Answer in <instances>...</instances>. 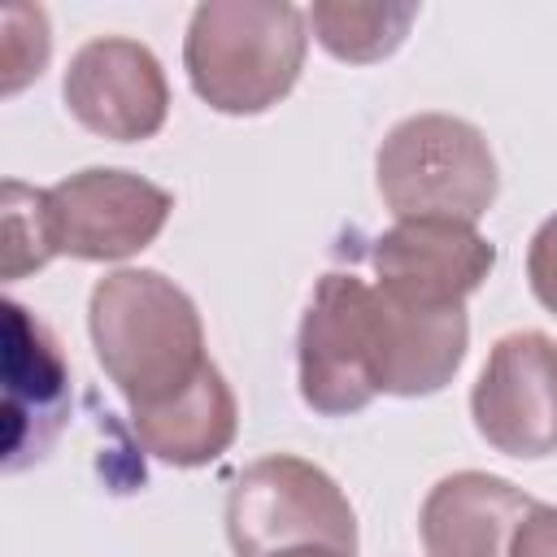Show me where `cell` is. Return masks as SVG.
<instances>
[{
	"label": "cell",
	"instance_id": "cell-1",
	"mask_svg": "<svg viewBox=\"0 0 557 557\" xmlns=\"http://www.w3.org/2000/svg\"><path fill=\"white\" fill-rule=\"evenodd\" d=\"M87 331L131 418L170 409L213 366L196 300L161 270L126 265L104 274L87 300Z\"/></svg>",
	"mask_w": 557,
	"mask_h": 557
},
{
	"label": "cell",
	"instance_id": "cell-2",
	"mask_svg": "<svg viewBox=\"0 0 557 557\" xmlns=\"http://www.w3.org/2000/svg\"><path fill=\"white\" fill-rule=\"evenodd\" d=\"M309 17L287 0H205L183 35L191 91L226 117L274 109L300 78Z\"/></svg>",
	"mask_w": 557,
	"mask_h": 557
},
{
	"label": "cell",
	"instance_id": "cell-3",
	"mask_svg": "<svg viewBox=\"0 0 557 557\" xmlns=\"http://www.w3.org/2000/svg\"><path fill=\"white\" fill-rule=\"evenodd\" d=\"M374 183L396 222L448 218L474 226L496 205L500 170L474 122L457 113H413L383 135Z\"/></svg>",
	"mask_w": 557,
	"mask_h": 557
},
{
	"label": "cell",
	"instance_id": "cell-4",
	"mask_svg": "<svg viewBox=\"0 0 557 557\" xmlns=\"http://www.w3.org/2000/svg\"><path fill=\"white\" fill-rule=\"evenodd\" d=\"M226 535L235 557H278L292 548L357 553V513L344 487L296 453L248 461L226 492Z\"/></svg>",
	"mask_w": 557,
	"mask_h": 557
},
{
	"label": "cell",
	"instance_id": "cell-5",
	"mask_svg": "<svg viewBox=\"0 0 557 557\" xmlns=\"http://www.w3.org/2000/svg\"><path fill=\"white\" fill-rule=\"evenodd\" d=\"M300 400L322 418L361 413L379 392V292L352 270H326L296 331Z\"/></svg>",
	"mask_w": 557,
	"mask_h": 557
},
{
	"label": "cell",
	"instance_id": "cell-6",
	"mask_svg": "<svg viewBox=\"0 0 557 557\" xmlns=\"http://www.w3.org/2000/svg\"><path fill=\"white\" fill-rule=\"evenodd\" d=\"M174 191L161 183L91 165L48 187V239L52 257L74 261H126L144 252L170 222Z\"/></svg>",
	"mask_w": 557,
	"mask_h": 557
},
{
	"label": "cell",
	"instance_id": "cell-7",
	"mask_svg": "<svg viewBox=\"0 0 557 557\" xmlns=\"http://www.w3.org/2000/svg\"><path fill=\"white\" fill-rule=\"evenodd\" d=\"M474 431L505 457L540 461L557 453V339L509 331L492 344L474 392Z\"/></svg>",
	"mask_w": 557,
	"mask_h": 557
},
{
	"label": "cell",
	"instance_id": "cell-8",
	"mask_svg": "<svg viewBox=\"0 0 557 557\" xmlns=\"http://www.w3.org/2000/svg\"><path fill=\"white\" fill-rule=\"evenodd\" d=\"M61 96L70 117L109 144L152 139L170 117V83L157 52L126 35L87 39L70 57Z\"/></svg>",
	"mask_w": 557,
	"mask_h": 557
},
{
	"label": "cell",
	"instance_id": "cell-9",
	"mask_svg": "<svg viewBox=\"0 0 557 557\" xmlns=\"http://www.w3.org/2000/svg\"><path fill=\"white\" fill-rule=\"evenodd\" d=\"M374 287L392 300L422 309H461L474 296L492 265L496 244L470 222L448 218H405L370 244Z\"/></svg>",
	"mask_w": 557,
	"mask_h": 557
},
{
	"label": "cell",
	"instance_id": "cell-10",
	"mask_svg": "<svg viewBox=\"0 0 557 557\" xmlns=\"http://www.w3.org/2000/svg\"><path fill=\"white\" fill-rule=\"evenodd\" d=\"M70 422V361L22 300H4V470L44 461Z\"/></svg>",
	"mask_w": 557,
	"mask_h": 557
},
{
	"label": "cell",
	"instance_id": "cell-11",
	"mask_svg": "<svg viewBox=\"0 0 557 557\" xmlns=\"http://www.w3.org/2000/svg\"><path fill=\"white\" fill-rule=\"evenodd\" d=\"M531 505L535 500L500 474L457 470L426 492L418 535L426 557H509L513 531Z\"/></svg>",
	"mask_w": 557,
	"mask_h": 557
},
{
	"label": "cell",
	"instance_id": "cell-12",
	"mask_svg": "<svg viewBox=\"0 0 557 557\" xmlns=\"http://www.w3.org/2000/svg\"><path fill=\"white\" fill-rule=\"evenodd\" d=\"M379 292V287H374ZM470 348V318L461 309H422L379 292V392L435 396L461 370Z\"/></svg>",
	"mask_w": 557,
	"mask_h": 557
},
{
	"label": "cell",
	"instance_id": "cell-13",
	"mask_svg": "<svg viewBox=\"0 0 557 557\" xmlns=\"http://www.w3.org/2000/svg\"><path fill=\"white\" fill-rule=\"evenodd\" d=\"M135 440L144 444V453H152L157 461L174 466V470H196L218 461L239 431V405L235 392L226 383V374L218 366H209V374L170 409L148 413V418H131Z\"/></svg>",
	"mask_w": 557,
	"mask_h": 557
},
{
	"label": "cell",
	"instance_id": "cell-14",
	"mask_svg": "<svg viewBox=\"0 0 557 557\" xmlns=\"http://www.w3.org/2000/svg\"><path fill=\"white\" fill-rule=\"evenodd\" d=\"M309 26H313V39L335 57V61H348V65H374L383 57H392L409 26L418 22V4H352V0H318L309 13Z\"/></svg>",
	"mask_w": 557,
	"mask_h": 557
},
{
	"label": "cell",
	"instance_id": "cell-15",
	"mask_svg": "<svg viewBox=\"0 0 557 557\" xmlns=\"http://www.w3.org/2000/svg\"><path fill=\"white\" fill-rule=\"evenodd\" d=\"M4 278L17 283L30 270H44L52 261L48 239V187H26L17 178L4 183Z\"/></svg>",
	"mask_w": 557,
	"mask_h": 557
},
{
	"label": "cell",
	"instance_id": "cell-16",
	"mask_svg": "<svg viewBox=\"0 0 557 557\" xmlns=\"http://www.w3.org/2000/svg\"><path fill=\"white\" fill-rule=\"evenodd\" d=\"M527 283H531V296L557 313V213L544 218L531 235V248H527Z\"/></svg>",
	"mask_w": 557,
	"mask_h": 557
},
{
	"label": "cell",
	"instance_id": "cell-17",
	"mask_svg": "<svg viewBox=\"0 0 557 557\" xmlns=\"http://www.w3.org/2000/svg\"><path fill=\"white\" fill-rule=\"evenodd\" d=\"M509 557H557V505H531V513L513 531Z\"/></svg>",
	"mask_w": 557,
	"mask_h": 557
},
{
	"label": "cell",
	"instance_id": "cell-18",
	"mask_svg": "<svg viewBox=\"0 0 557 557\" xmlns=\"http://www.w3.org/2000/svg\"><path fill=\"white\" fill-rule=\"evenodd\" d=\"M278 557H348V553H335V548H292V553H278Z\"/></svg>",
	"mask_w": 557,
	"mask_h": 557
}]
</instances>
